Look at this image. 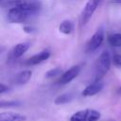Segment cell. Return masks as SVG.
I'll return each mask as SVG.
<instances>
[{
	"instance_id": "cell-22",
	"label": "cell",
	"mask_w": 121,
	"mask_h": 121,
	"mask_svg": "<svg viewBox=\"0 0 121 121\" xmlns=\"http://www.w3.org/2000/svg\"><path fill=\"white\" fill-rule=\"evenodd\" d=\"M120 90H121V89H120Z\"/></svg>"
},
{
	"instance_id": "cell-14",
	"label": "cell",
	"mask_w": 121,
	"mask_h": 121,
	"mask_svg": "<svg viewBox=\"0 0 121 121\" xmlns=\"http://www.w3.org/2000/svg\"><path fill=\"white\" fill-rule=\"evenodd\" d=\"M74 98V95L73 94L71 93H65V94H62L59 96H57L54 100V103L56 105H63V104H66V103H69L73 100Z\"/></svg>"
},
{
	"instance_id": "cell-5",
	"label": "cell",
	"mask_w": 121,
	"mask_h": 121,
	"mask_svg": "<svg viewBox=\"0 0 121 121\" xmlns=\"http://www.w3.org/2000/svg\"><path fill=\"white\" fill-rule=\"evenodd\" d=\"M102 1L103 0H88L87 1V3L85 4V6L80 13V24L82 26L86 25L90 21L94 12L100 6Z\"/></svg>"
},
{
	"instance_id": "cell-9",
	"label": "cell",
	"mask_w": 121,
	"mask_h": 121,
	"mask_svg": "<svg viewBox=\"0 0 121 121\" xmlns=\"http://www.w3.org/2000/svg\"><path fill=\"white\" fill-rule=\"evenodd\" d=\"M50 57V51H48L47 49H44L33 56H31L29 59H27L25 62L26 65L27 66H33V65H37L39 63H42L43 61H45L46 60H48Z\"/></svg>"
},
{
	"instance_id": "cell-6",
	"label": "cell",
	"mask_w": 121,
	"mask_h": 121,
	"mask_svg": "<svg viewBox=\"0 0 121 121\" xmlns=\"http://www.w3.org/2000/svg\"><path fill=\"white\" fill-rule=\"evenodd\" d=\"M104 36H105V34H104L103 28L99 27L89 39V41L86 44V52L92 53V52L95 51L102 44V43L104 41Z\"/></svg>"
},
{
	"instance_id": "cell-2",
	"label": "cell",
	"mask_w": 121,
	"mask_h": 121,
	"mask_svg": "<svg viewBox=\"0 0 121 121\" xmlns=\"http://www.w3.org/2000/svg\"><path fill=\"white\" fill-rule=\"evenodd\" d=\"M35 15H36L35 13L23 9L21 8L11 7L8 11V20L10 23L22 24V23H26Z\"/></svg>"
},
{
	"instance_id": "cell-8",
	"label": "cell",
	"mask_w": 121,
	"mask_h": 121,
	"mask_svg": "<svg viewBox=\"0 0 121 121\" xmlns=\"http://www.w3.org/2000/svg\"><path fill=\"white\" fill-rule=\"evenodd\" d=\"M29 47H30V43H17L10 50V52L9 54V59L11 60L19 59L20 57H22L29 49Z\"/></svg>"
},
{
	"instance_id": "cell-10",
	"label": "cell",
	"mask_w": 121,
	"mask_h": 121,
	"mask_svg": "<svg viewBox=\"0 0 121 121\" xmlns=\"http://www.w3.org/2000/svg\"><path fill=\"white\" fill-rule=\"evenodd\" d=\"M104 88V83L100 81H93L89 85L85 87V89L82 91V95L83 96H92L96 94H98L102 89Z\"/></svg>"
},
{
	"instance_id": "cell-12",
	"label": "cell",
	"mask_w": 121,
	"mask_h": 121,
	"mask_svg": "<svg viewBox=\"0 0 121 121\" xmlns=\"http://www.w3.org/2000/svg\"><path fill=\"white\" fill-rule=\"evenodd\" d=\"M32 75V72L30 70H24L19 72L18 74H16L13 78V83L16 85H24L26 82H28V80L30 79Z\"/></svg>"
},
{
	"instance_id": "cell-20",
	"label": "cell",
	"mask_w": 121,
	"mask_h": 121,
	"mask_svg": "<svg viewBox=\"0 0 121 121\" xmlns=\"http://www.w3.org/2000/svg\"><path fill=\"white\" fill-rule=\"evenodd\" d=\"M113 3H118V4H121V0H112Z\"/></svg>"
},
{
	"instance_id": "cell-1",
	"label": "cell",
	"mask_w": 121,
	"mask_h": 121,
	"mask_svg": "<svg viewBox=\"0 0 121 121\" xmlns=\"http://www.w3.org/2000/svg\"><path fill=\"white\" fill-rule=\"evenodd\" d=\"M112 62V57L110 53L108 51H103L95 63L94 81H100L103 78V77L109 72Z\"/></svg>"
},
{
	"instance_id": "cell-17",
	"label": "cell",
	"mask_w": 121,
	"mask_h": 121,
	"mask_svg": "<svg viewBox=\"0 0 121 121\" xmlns=\"http://www.w3.org/2000/svg\"><path fill=\"white\" fill-rule=\"evenodd\" d=\"M112 61L116 67H121V54H115L112 57Z\"/></svg>"
},
{
	"instance_id": "cell-18",
	"label": "cell",
	"mask_w": 121,
	"mask_h": 121,
	"mask_svg": "<svg viewBox=\"0 0 121 121\" xmlns=\"http://www.w3.org/2000/svg\"><path fill=\"white\" fill-rule=\"evenodd\" d=\"M19 105L18 102L15 101H2L1 102V108H5V107H13V106H17Z\"/></svg>"
},
{
	"instance_id": "cell-7",
	"label": "cell",
	"mask_w": 121,
	"mask_h": 121,
	"mask_svg": "<svg viewBox=\"0 0 121 121\" xmlns=\"http://www.w3.org/2000/svg\"><path fill=\"white\" fill-rule=\"evenodd\" d=\"M79 72H80V67L78 65L72 66L71 68H69L68 70H66L60 76V78L58 79V83L61 84V85L70 83L74 78H76L78 76Z\"/></svg>"
},
{
	"instance_id": "cell-13",
	"label": "cell",
	"mask_w": 121,
	"mask_h": 121,
	"mask_svg": "<svg viewBox=\"0 0 121 121\" xmlns=\"http://www.w3.org/2000/svg\"><path fill=\"white\" fill-rule=\"evenodd\" d=\"M74 27H75V26H74L73 21H71V20H64V21H62L60 24L59 30L62 34L69 35V34H71L74 31Z\"/></svg>"
},
{
	"instance_id": "cell-19",
	"label": "cell",
	"mask_w": 121,
	"mask_h": 121,
	"mask_svg": "<svg viewBox=\"0 0 121 121\" xmlns=\"http://www.w3.org/2000/svg\"><path fill=\"white\" fill-rule=\"evenodd\" d=\"M9 90V88L8 86H6L4 83H1V84H0V93H1V94H4V93L8 92Z\"/></svg>"
},
{
	"instance_id": "cell-21",
	"label": "cell",
	"mask_w": 121,
	"mask_h": 121,
	"mask_svg": "<svg viewBox=\"0 0 121 121\" xmlns=\"http://www.w3.org/2000/svg\"><path fill=\"white\" fill-rule=\"evenodd\" d=\"M106 121H115L114 119H108V120H106Z\"/></svg>"
},
{
	"instance_id": "cell-4",
	"label": "cell",
	"mask_w": 121,
	"mask_h": 121,
	"mask_svg": "<svg viewBox=\"0 0 121 121\" xmlns=\"http://www.w3.org/2000/svg\"><path fill=\"white\" fill-rule=\"evenodd\" d=\"M101 113L94 109L80 110L73 113L70 117V121H98Z\"/></svg>"
},
{
	"instance_id": "cell-11",
	"label": "cell",
	"mask_w": 121,
	"mask_h": 121,
	"mask_svg": "<svg viewBox=\"0 0 121 121\" xmlns=\"http://www.w3.org/2000/svg\"><path fill=\"white\" fill-rule=\"evenodd\" d=\"M25 114L15 112H2L0 113V121H26Z\"/></svg>"
},
{
	"instance_id": "cell-3",
	"label": "cell",
	"mask_w": 121,
	"mask_h": 121,
	"mask_svg": "<svg viewBox=\"0 0 121 121\" xmlns=\"http://www.w3.org/2000/svg\"><path fill=\"white\" fill-rule=\"evenodd\" d=\"M9 3L11 7L21 8L35 14H38L42 9L41 0H9Z\"/></svg>"
},
{
	"instance_id": "cell-16",
	"label": "cell",
	"mask_w": 121,
	"mask_h": 121,
	"mask_svg": "<svg viewBox=\"0 0 121 121\" xmlns=\"http://www.w3.org/2000/svg\"><path fill=\"white\" fill-rule=\"evenodd\" d=\"M62 74V70L61 68H59V67H56V68H53L49 71L46 72L45 74V78H55V77H60V75Z\"/></svg>"
},
{
	"instance_id": "cell-15",
	"label": "cell",
	"mask_w": 121,
	"mask_h": 121,
	"mask_svg": "<svg viewBox=\"0 0 121 121\" xmlns=\"http://www.w3.org/2000/svg\"><path fill=\"white\" fill-rule=\"evenodd\" d=\"M108 43L113 47H121V33H113L109 35Z\"/></svg>"
}]
</instances>
